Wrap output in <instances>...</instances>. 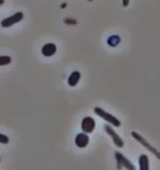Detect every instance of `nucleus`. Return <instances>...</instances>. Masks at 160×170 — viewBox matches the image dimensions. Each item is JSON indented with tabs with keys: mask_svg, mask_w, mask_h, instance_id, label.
Listing matches in <instances>:
<instances>
[{
	"mask_svg": "<svg viewBox=\"0 0 160 170\" xmlns=\"http://www.w3.org/2000/svg\"><path fill=\"white\" fill-rule=\"evenodd\" d=\"M94 113L98 116H99L100 118H102L104 120L108 122L109 123H111L112 125H113L114 127L118 128L121 125V122L119 121L116 117H114L113 115H112L111 113L106 112L105 110H104L103 108H99V107H96L94 108Z\"/></svg>",
	"mask_w": 160,
	"mask_h": 170,
	"instance_id": "f257e3e1",
	"label": "nucleus"
},
{
	"mask_svg": "<svg viewBox=\"0 0 160 170\" xmlns=\"http://www.w3.org/2000/svg\"><path fill=\"white\" fill-rule=\"evenodd\" d=\"M131 135L133 137V138H134L135 140H137L140 144H142L144 148H146L147 149L149 150L152 154H155V155L157 156L158 158H159V153L158 152V150L156 149V148H154L153 147L149 144V143H148V141H147L144 137L141 136V135L138 134L137 132H134V131L131 132Z\"/></svg>",
	"mask_w": 160,
	"mask_h": 170,
	"instance_id": "f03ea898",
	"label": "nucleus"
},
{
	"mask_svg": "<svg viewBox=\"0 0 160 170\" xmlns=\"http://www.w3.org/2000/svg\"><path fill=\"white\" fill-rule=\"evenodd\" d=\"M115 158H116V160H117L118 169H121L122 167H124V168H126L128 170H136L135 166L133 165L128 159H127L122 154H120L119 152H116Z\"/></svg>",
	"mask_w": 160,
	"mask_h": 170,
	"instance_id": "7ed1b4c3",
	"label": "nucleus"
},
{
	"mask_svg": "<svg viewBox=\"0 0 160 170\" xmlns=\"http://www.w3.org/2000/svg\"><path fill=\"white\" fill-rule=\"evenodd\" d=\"M23 18H24V13L22 12H17L16 13L12 15V16L2 20L1 26L3 27V28H8V27H11L12 25H13V24L22 21Z\"/></svg>",
	"mask_w": 160,
	"mask_h": 170,
	"instance_id": "20e7f679",
	"label": "nucleus"
},
{
	"mask_svg": "<svg viewBox=\"0 0 160 170\" xmlns=\"http://www.w3.org/2000/svg\"><path fill=\"white\" fill-rule=\"evenodd\" d=\"M95 126V120L93 119L92 117H85L83 118V119L82 120L81 123V128L82 130L84 132V133H93V131L94 130Z\"/></svg>",
	"mask_w": 160,
	"mask_h": 170,
	"instance_id": "39448f33",
	"label": "nucleus"
},
{
	"mask_svg": "<svg viewBox=\"0 0 160 170\" xmlns=\"http://www.w3.org/2000/svg\"><path fill=\"white\" fill-rule=\"evenodd\" d=\"M104 129H105L106 133L112 138L114 144H115L118 148H123V145H124V142H123V139L117 134V133L113 130V128L110 127L109 125L106 124V125H104Z\"/></svg>",
	"mask_w": 160,
	"mask_h": 170,
	"instance_id": "423d86ee",
	"label": "nucleus"
},
{
	"mask_svg": "<svg viewBox=\"0 0 160 170\" xmlns=\"http://www.w3.org/2000/svg\"><path fill=\"white\" fill-rule=\"evenodd\" d=\"M89 142V137L88 136L87 133H81L76 136L75 138V144L79 148H85L87 147V145L88 144Z\"/></svg>",
	"mask_w": 160,
	"mask_h": 170,
	"instance_id": "0eeeda50",
	"label": "nucleus"
},
{
	"mask_svg": "<svg viewBox=\"0 0 160 170\" xmlns=\"http://www.w3.org/2000/svg\"><path fill=\"white\" fill-rule=\"evenodd\" d=\"M42 53L43 56L45 57H51L53 55H54L57 52V47L54 43H46L43 46L42 48Z\"/></svg>",
	"mask_w": 160,
	"mask_h": 170,
	"instance_id": "6e6552de",
	"label": "nucleus"
},
{
	"mask_svg": "<svg viewBox=\"0 0 160 170\" xmlns=\"http://www.w3.org/2000/svg\"><path fill=\"white\" fill-rule=\"evenodd\" d=\"M81 79V74L79 71H74L70 74L68 79V83L71 87H75Z\"/></svg>",
	"mask_w": 160,
	"mask_h": 170,
	"instance_id": "1a4fd4ad",
	"label": "nucleus"
},
{
	"mask_svg": "<svg viewBox=\"0 0 160 170\" xmlns=\"http://www.w3.org/2000/svg\"><path fill=\"white\" fill-rule=\"evenodd\" d=\"M140 170H149V163H148V158L145 154H142L138 159Z\"/></svg>",
	"mask_w": 160,
	"mask_h": 170,
	"instance_id": "9d476101",
	"label": "nucleus"
},
{
	"mask_svg": "<svg viewBox=\"0 0 160 170\" xmlns=\"http://www.w3.org/2000/svg\"><path fill=\"white\" fill-rule=\"evenodd\" d=\"M120 42H121V38L118 35H113L108 38V45L111 46V47H116Z\"/></svg>",
	"mask_w": 160,
	"mask_h": 170,
	"instance_id": "9b49d317",
	"label": "nucleus"
},
{
	"mask_svg": "<svg viewBox=\"0 0 160 170\" xmlns=\"http://www.w3.org/2000/svg\"><path fill=\"white\" fill-rule=\"evenodd\" d=\"M12 61V58L9 56H0V66H5L9 64Z\"/></svg>",
	"mask_w": 160,
	"mask_h": 170,
	"instance_id": "f8f14e48",
	"label": "nucleus"
},
{
	"mask_svg": "<svg viewBox=\"0 0 160 170\" xmlns=\"http://www.w3.org/2000/svg\"><path fill=\"white\" fill-rule=\"evenodd\" d=\"M8 142H9L8 137L7 135L0 133V143L3 144H8Z\"/></svg>",
	"mask_w": 160,
	"mask_h": 170,
	"instance_id": "ddd939ff",
	"label": "nucleus"
},
{
	"mask_svg": "<svg viewBox=\"0 0 160 170\" xmlns=\"http://www.w3.org/2000/svg\"><path fill=\"white\" fill-rule=\"evenodd\" d=\"M64 23L67 24H69V25H73V24H77V21L73 18H67L64 19Z\"/></svg>",
	"mask_w": 160,
	"mask_h": 170,
	"instance_id": "4468645a",
	"label": "nucleus"
},
{
	"mask_svg": "<svg viewBox=\"0 0 160 170\" xmlns=\"http://www.w3.org/2000/svg\"><path fill=\"white\" fill-rule=\"evenodd\" d=\"M129 1H130V0H123V6L125 7V8L128 6Z\"/></svg>",
	"mask_w": 160,
	"mask_h": 170,
	"instance_id": "2eb2a0df",
	"label": "nucleus"
},
{
	"mask_svg": "<svg viewBox=\"0 0 160 170\" xmlns=\"http://www.w3.org/2000/svg\"><path fill=\"white\" fill-rule=\"evenodd\" d=\"M5 0H0V5H3V3H4Z\"/></svg>",
	"mask_w": 160,
	"mask_h": 170,
	"instance_id": "dca6fc26",
	"label": "nucleus"
},
{
	"mask_svg": "<svg viewBox=\"0 0 160 170\" xmlns=\"http://www.w3.org/2000/svg\"><path fill=\"white\" fill-rule=\"evenodd\" d=\"M66 5H67V4H66V3H64V4H63V6H62V8H64V7H65V6H66Z\"/></svg>",
	"mask_w": 160,
	"mask_h": 170,
	"instance_id": "f3484780",
	"label": "nucleus"
},
{
	"mask_svg": "<svg viewBox=\"0 0 160 170\" xmlns=\"http://www.w3.org/2000/svg\"><path fill=\"white\" fill-rule=\"evenodd\" d=\"M88 1H90V2H91V1H93V0H88Z\"/></svg>",
	"mask_w": 160,
	"mask_h": 170,
	"instance_id": "a211bd4d",
	"label": "nucleus"
}]
</instances>
